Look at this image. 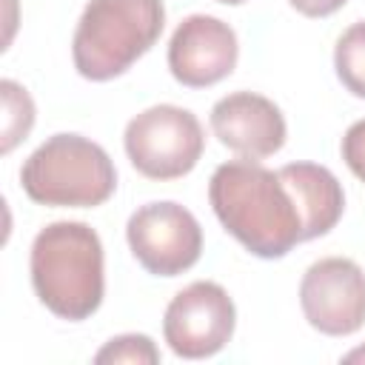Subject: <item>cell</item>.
Returning <instances> with one entry per match:
<instances>
[{
  "label": "cell",
  "mask_w": 365,
  "mask_h": 365,
  "mask_svg": "<svg viewBox=\"0 0 365 365\" xmlns=\"http://www.w3.org/2000/svg\"><path fill=\"white\" fill-rule=\"evenodd\" d=\"M208 202L222 228L259 259H279L302 242L291 191L259 160L240 157L217 165L208 180Z\"/></svg>",
  "instance_id": "1"
},
{
  "label": "cell",
  "mask_w": 365,
  "mask_h": 365,
  "mask_svg": "<svg viewBox=\"0 0 365 365\" xmlns=\"http://www.w3.org/2000/svg\"><path fill=\"white\" fill-rule=\"evenodd\" d=\"M31 288L60 319H88L106 294L100 234L80 220H57L37 231L29 254Z\"/></svg>",
  "instance_id": "2"
},
{
  "label": "cell",
  "mask_w": 365,
  "mask_h": 365,
  "mask_svg": "<svg viewBox=\"0 0 365 365\" xmlns=\"http://www.w3.org/2000/svg\"><path fill=\"white\" fill-rule=\"evenodd\" d=\"M163 26V0H88L71 37L77 74L91 83L125 74L160 40Z\"/></svg>",
  "instance_id": "3"
},
{
  "label": "cell",
  "mask_w": 365,
  "mask_h": 365,
  "mask_svg": "<svg viewBox=\"0 0 365 365\" xmlns=\"http://www.w3.org/2000/svg\"><path fill=\"white\" fill-rule=\"evenodd\" d=\"M20 185L37 205L94 208L117 188V168L108 151L83 134H51L20 168Z\"/></svg>",
  "instance_id": "4"
},
{
  "label": "cell",
  "mask_w": 365,
  "mask_h": 365,
  "mask_svg": "<svg viewBox=\"0 0 365 365\" xmlns=\"http://www.w3.org/2000/svg\"><path fill=\"white\" fill-rule=\"evenodd\" d=\"M123 145L143 177L177 180L200 163L205 151V131L194 111L160 103L128 120Z\"/></svg>",
  "instance_id": "5"
},
{
  "label": "cell",
  "mask_w": 365,
  "mask_h": 365,
  "mask_svg": "<svg viewBox=\"0 0 365 365\" xmlns=\"http://www.w3.org/2000/svg\"><path fill=\"white\" fill-rule=\"evenodd\" d=\"M125 240L134 259L154 277H177L194 268L202 254L197 217L174 200L140 205L125 222Z\"/></svg>",
  "instance_id": "6"
},
{
  "label": "cell",
  "mask_w": 365,
  "mask_h": 365,
  "mask_svg": "<svg viewBox=\"0 0 365 365\" xmlns=\"http://www.w3.org/2000/svg\"><path fill=\"white\" fill-rule=\"evenodd\" d=\"M237 328V308L220 282L197 279L174 294L163 314V339L182 359L220 354Z\"/></svg>",
  "instance_id": "7"
},
{
  "label": "cell",
  "mask_w": 365,
  "mask_h": 365,
  "mask_svg": "<svg viewBox=\"0 0 365 365\" xmlns=\"http://www.w3.org/2000/svg\"><path fill=\"white\" fill-rule=\"evenodd\" d=\"M299 308L325 336H351L365 325V271L348 257H322L299 279Z\"/></svg>",
  "instance_id": "8"
},
{
  "label": "cell",
  "mask_w": 365,
  "mask_h": 365,
  "mask_svg": "<svg viewBox=\"0 0 365 365\" xmlns=\"http://www.w3.org/2000/svg\"><path fill=\"white\" fill-rule=\"evenodd\" d=\"M237 31L211 14H188L168 40V71L185 88L217 86L237 68Z\"/></svg>",
  "instance_id": "9"
},
{
  "label": "cell",
  "mask_w": 365,
  "mask_h": 365,
  "mask_svg": "<svg viewBox=\"0 0 365 365\" xmlns=\"http://www.w3.org/2000/svg\"><path fill=\"white\" fill-rule=\"evenodd\" d=\"M214 137L245 160H262L285 145L288 125L279 106L257 91H231L211 108Z\"/></svg>",
  "instance_id": "10"
},
{
  "label": "cell",
  "mask_w": 365,
  "mask_h": 365,
  "mask_svg": "<svg viewBox=\"0 0 365 365\" xmlns=\"http://www.w3.org/2000/svg\"><path fill=\"white\" fill-rule=\"evenodd\" d=\"M277 174L297 202L302 220V242L325 237L342 220L345 191L331 168L317 163H288Z\"/></svg>",
  "instance_id": "11"
},
{
  "label": "cell",
  "mask_w": 365,
  "mask_h": 365,
  "mask_svg": "<svg viewBox=\"0 0 365 365\" xmlns=\"http://www.w3.org/2000/svg\"><path fill=\"white\" fill-rule=\"evenodd\" d=\"M0 100H3V123H0V151L11 154L34 128V100L17 80H0Z\"/></svg>",
  "instance_id": "12"
},
{
  "label": "cell",
  "mask_w": 365,
  "mask_h": 365,
  "mask_svg": "<svg viewBox=\"0 0 365 365\" xmlns=\"http://www.w3.org/2000/svg\"><path fill=\"white\" fill-rule=\"evenodd\" d=\"M334 68L339 83L365 100V20L351 23L334 46Z\"/></svg>",
  "instance_id": "13"
},
{
  "label": "cell",
  "mask_w": 365,
  "mask_h": 365,
  "mask_svg": "<svg viewBox=\"0 0 365 365\" xmlns=\"http://www.w3.org/2000/svg\"><path fill=\"white\" fill-rule=\"evenodd\" d=\"M94 362L97 365H157L160 348L145 334H120V336H111L94 354Z\"/></svg>",
  "instance_id": "14"
},
{
  "label": "cell",
  "mask_w": 365,
  "mask_h": 365,
  "mask_svg": "<svg viewBox=\"0 0 365 365\" xmlns=\"http://www.w3.org/2000/svg\"><path fill=\"white\" fill-rule=\"evenodd\" d=\"M339 151H342V160L351 168V174L365 182V120H356L348 125V131L342 134Z\"/></svg>",
  "instance_id": "15"
},
{
  "label": "cell",
  "mask_w": 365,
  "mask_h": 365,
  "mask_svg": "<svg viewBox=\"0 0 365 365\" xmlns=\"http://www.w3.org/2000/svg\"><path fill=\"white\" fill-rule=\"evenodd\" d=\"M288 3L305 17H328V14L339 11L348 0H288Z\"/></svg>",
  "instance_id": "16"
},
{
  "label": "cell",
  "mask_w": 365,
  "mask_h": 365,
  "mask_svg": "<svg viewBox=\"0 0 365 365\" xmlns=\"http://www.w3.org/2000/svg\"><path fill=\"white\" fill-rule=\"evenodd\" d=\"M342 362H362V365H365V342H362V345H356L354 351L342 354Z\"/></svg>",
  "instance_id": "17"
},
{
  "label": "cell",
  "mask_w": 365,
  "mask_h": 365,
  "mask_svg": "<svg viewBox=\"0 0 365 365\" xmlns=\"http://www.w3.org/2000/svg\"><path fill=\"white\" fill-rule=\"evenodd\" d=\"M217 3H225V6H240V3H245V0H217Z\"/></svg>",
  "instance_id": "18"
}]
</instances>
